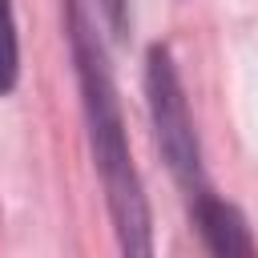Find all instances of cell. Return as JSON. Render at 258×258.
I'll return each instance as SVG.
<instances>
[{
  "label": "cell",
  "mask_w": 258,
  "mask_h": 258,
  "mask_svg": "<svg viewBox=\"0 0 258 258\" xmlns=\"http://www.w3.org/2000/svg\"><path fill=\"white\" fill-rule=\"evenodd\" d=\"M64 36H69L73 77H77V93H81L85 141H89V157H93V169H97V181L105 194V210L113 222L117 258H157L149 194H145L141 169L129 149V129H125L117 81L109 69V52H105V40H101L85 0H64Z\"/></svg>",
  "instance_id": "1"
},
{
  "label": "cell",
  "mask_w": 258,
  "mask_h": 258,
  "mask_svg": "<svg viewBox=\"0 0 258 258\" xmlns=\"http://www.w3.org/2000/svg\"><path fill=\"white\" fill-rule=\"evenodd\" d=\"M141 85H145V109H149L157 153H161L173 185L189 202L202 189H210V177H206V157H202V137H198V125L189 113V97H185V85H181L169 44L153 40L145 48Z\"/></svg>",
  "instance_id": "2"
},
{
  "label": "cell",
  "mask_w": 258,
  "mask_h": 258,
  "mask_svg": "<svg viewBox=\"0 0 258 258\" xmlns=\"http://www.w3.org/2000/svg\"><path fill=\"white\" fill-rule=\"evenodd\" d=\"M189 222L210 258H258V242L246 214L230 198L214 194V185L189 198Z\"/></svg>",
  "instance_id": "3"
},
{
  "label": "cell",
  "mask_w": 258,
  "mask_h": 258,
  "mask_svg": "<svg viewBox=\"0 0 258 258\" xmlns=\"http://www.w3.org/2000/svg\"><path fill=\"white\" fill-rule=\"evenodd\" d=\"M20 85V36H16V12L12 0H0V97L16 93Z\"/></svg>",
  "instance_id": "4"
},
{
  "label": "cell",
  "mask_w": 258,
  "mask_h": 258,
  "mask_svg": "<svg viewBox=\"0 0 258 258\" xmlns=\"http://www.w3.org/2000/svg\"><path fill=\"white\" fill-rule=\"evenodd\" d=\"M101 4V16L109 24L113 36H125L129 32V0H97Z\"/></svg>",
  "instance_id": "5"
}]
</instances>
